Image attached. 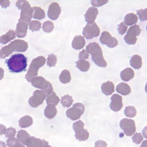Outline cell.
Returning <instances> with one entry per match:
<instances>
[{
	"mask_svg": "<svg viewBox=\"0 0 147 147\" xmlns=\"http://www.w3.org/2000/svg\"><path fill=\"white\" fill-rule=\"evenodd\" d=\"M116 90L118 93L124 96L128 95L131 92L130 86L125 82H121L117 85Z\"/></svg>",
	"mask_w": 147,
	"mask_h": 147,
	"instance_id": "cell-21",
	"label": "cell"
},
{
	"mask_svg": "<svg viewBox=\"0 0 147 147\" xmlns=\"http://www.w3.org/2000/svg\"><path fill=\"white\" fill-rule=\"evenodd\" d=\"M76 66L81 71L86 72L89 70L90 67V63L85 60H78L76 62Z\"/></svg>",
	"mask_w": 147,
	"mask_h": 147,
	"instance_id": "cell-28",
	"label": "cell"
},
{
	"mask_svg": "<svg viewBox=\"0 0 147 147\" xmlns=\"http://www.w3.org/2000/svg\"><path fill=\"white\" fill-rule=\"evenodd\" d=\"M46 61V59L43 56L38 57L33 59L26 76L27 81L30 82L32 78L38 76L39 68L45 64Z\"/></svg>",
	"mask_w": 147,
	"mask_h": 147,
	"instance_id": "cell-4",
	"label": "cell"
},
{
	"mask_svg": "<svg viewBox=\"0 0 147 147\" xmlns=\"http://www.w3.org/2000/svg\"><path fill=\"white\" fill-rule=\"evenodd\" d=\"M28 48V43L24 40H16L12 41L8 45L3 47L0 51V57L5 58L13 52H24L27 51Z\"/></svg>",
	"mask_w": 147,
	"mask_h": 147,
	"instance_id": "cell-2",
	"label": "cell"
},
{
	"mask_svg": "<svg viewBox=\"0 0 147 147\" xmlns=\"http://www.w3.org/2000/svg\"><path fill=\"white\" fill-rule=\"evenodd\" d=\"M0 147H6V143L4 142L0 141Z\"/></svg>",
	"mask_w": 147,
	"mask_h": 147,
	"instance_id": "cell-50",
	"label": "cell"
},
{
	"mask_svg": "<svg viewBox=\"0 0 147 147\" xmlns=\"http://www.w3.org/2000/svg\"><path fill=\"white\" fill-rule=\"evenodd\" d=\"M47 147H52L51 146L48 145Z\"/></svg>",
	"mask_w": 147,
	"mask_h": 147,
	"instance_id": "cell-52",
	"label": "cell"
},
{
	"mask_svg": "<svg viewBox=\"0 0 147 147\" xmlns=\"http://www.w3.org/2000/svg\"><path fill=\"white\" fill-rule=\"evenodd\" d=\"M138 18L137 15L131 13L127 14L125 16V23L128 26H132L138 22Z\"/></svg>",
	"mask_w": 147,
	"mask_h": 147,
	"instance_id": "cell-26",
	"label": "cell"
},
{
	"mask_svg": "<svg viewBox=\"0 0 147 147\" xmlns=\"http://www.w3.org/2000/svg\"><path fill=\"white\" fill-rule=\"evenodd\" d=\"M100 30L95 22L92 24L87 23L84 28L82 34L87 39H91L98 36Z\"/></svg>",
	"mask_w": 147,
	"mask_h": 147,
	"instance_id": "cell-8",
	"label": "cell"
},
{
	"mask_svg": "<svg viewBox=\"0 0 147 147\" xmlns=\"http://www.w3.org/2000/svg\"><path fill=\"white\" fill-rule=\"evenodd\" d=\"M135 73L133 69L130 67H127L122 71L120 77L122 80L125 82H128L134 77Z\"/></svg>",
	"mask_w": 147,
	"mask_h": 147,
	"instance_id": "cell-20",
	"label": "cell"
},
{
	"mask_svg": "<svg viewBox=\"0 0 147 147\" xmlns=\"http://www.w3.org/2000/svg\"><path fill=\"white\" fill-rule=\"evenodd\" d=\"M16 133H17V131L16 129L12 127H10L6 129L5 135L6 138H11L15 137Z\"/></svg>",
	"mask_w": 147,
	"mask_h": 147,
	"instance_id": "cell-41",
	"label": "cell"
},
{
	"mask_svg": "<svg viewBox=\"0 0 147 147\" xmlns=\"http://www.w3.org/2000/svg\"><path fill=\"white\" fill-rule=\"evenodd\" d=\"M98 14V10L96 7H90L84 15L86 21L88 24H92L94 22Z\"/></svg>",
	"mask_w": 147,
	"mask_h": 147,
	"instance_id": "cell-15",
	"label": "cell"
},
{
	"mask_svg": "<svg viewBox=\"0 0 147 147\" xmlns=\"http://www.w3.org/2000/svg\"><path fill=\"white\" fill-rule=\"evenodd\" d=\"M61 13V8L58 3L54 2L49 6L48 15L52 20H55L59 17Z\"/></svg>",
	"mask_w": 147,
	"mask_h": 147,
	"instance_id": "cell-13",
	"label": "cell"
},
{
	"mask_svg": "<svg viewBox=\"0 0 147 147\" xmlns=\"http://www.w3.org/2000/svg\"><path fill=\"white\" fill-rule=\"evenodd\" d=\"M125 115L129 118H133L135 117L137 114V111L133 106L127 107L124 111Z\"/></svg>",
	"mask_w": 147,
	"mask_h": 147,
	"instance_id": "cell-35",
	"label": "cell"
},
{
	"mask_svg": "<svg viewBox=\"0 0 147 147\" xmlns=\"http://www.w3.org/2000/svg\"><path fill=\"white\" fill-rule=\"evenodd\" d=\"M133 142L136 144H140V142L143 140L144 138L141 133H136L132 138Z\"/></svg>",
	"mask_w": 147,
	"mask_h": 147,
	"instance_id": "cell-40",
	"label": "cell"
},
{
	"mask_svg": "<svg viewBox=\"0 0 147 147\" xmlns=\"http://www.w3.org/2000/svg\"><path fill=\"white\" fill-rule=\"evenodd\" d=\"M120 126L127 136H132L136 132V123L133 120L127 118L123 119L120 122Z\"/></svg>",
	"mask_w": 147,
	"mask_h": 147,
	"instance_id": "cell-9",
	"label": "cell"
},
{
	"mask_svg": "<svg viewBox=\"0 0 147 147\" xmlns=\"http://www.w3.org/2000/svg\"><path fill=\"white\" fill-rule=\"evenodd\" d=\"M15 147H25V146L23 145L22 144L18 142V143H17V144L16 145V146H15Z\"/></svg>",
	"mask_w": 147,
	"mask_h": 147,
	"instance_id": "cell-51",
	"label": "cell"
},
{
	"mask_svg": "<svg viewBox=\"0 0 147 147\" xmlns=\"http://www.w3.org/2000/svg\"><path fill=\"white\" fill-rule=\"evenodd\" d=\"M92 61L96 65L101 67H105L107 66L106 61L104 59L103 52H98L91 55Z\"/></svg>",
	"mask_w": 147,
	"mask_h": 147,
	"instance_id": "cell-17",
	"label": "cell"
},
{
	"mask_svg": "<svg viewBox=\"0 0 147 147\" xmlns=\"http://www.w3.org/2000/svg\"><path fill=\"white\" fill-rule=\"evenodd\" d=\"M4 71L1 68H0V80L4 77Z\"/></svg>",
	"mask_w": 147,
	"mask_h": 147,
	"instance_id": "cell-48",
	"label": "cell"
},
{
	"mask_svg": "<svg viewBox=\"0 0 147 147\" xmlns=\"http://www.w3.org/2000/svg\"><path fill=\"white\" fill-rule=\"evenodd\" d=\"M86 49L88 54L91 55L98 52H103L101 47L98 43L96 42L91 43L88 44L86 47Z\"/></svg>",
	"mask_w": 147,
	"mask_h": 147,
	"instance_id": "cell-25",
	"label": "cell"
},
{
	"mask_svg": "<svg viewBox=\"0 0 147 147\" xmlns=\"http://www.w3.org/2000/svg\"><path fill=\"white\" fill-rule=\"evenodd\" d=\"M85 40L84 37L81 35L76 36L72 41V46L76 50H80L85 45Z\"/></svg>",
	"mask_w": 147,
	"mask_h": 147,
	"instance_id": "cell-19",
	"label": "cell"
},
{
	"mask_svg": "<svg viewBox=\"0 0 147 147\" xmlns=\"http://www.w3.org/2000/svg\"><path fill=\"white\" fill-rule=\"evenodd\" d=\"M130 65L135 69H139L142 66V59L140 55H133L130 61Z\"/></svg>",
	"mask_w": 147,
	"mask_h": 147,
	"instance_id": "cell-23",
	"label": "cell"
},
{
	"mask_svg": "<svg viewBox=\"0 0 147 147\" xmlns=\"http://www.w3.org/2000/svg\"><path fill=\"white\" fill-rule=\"evenodd\" d=\"M59 80L63 84H67L70 82L71 77L69 71L65 69L62 71L59 76Z\"/></svg>",
	"mask_w": 147,
	"mask_h": 147,
	"instance_id": "cell-32",
	"label": "cell"
},
{
	"mask_svg": "<svg viewBox=\"0 0 147 147\" xmlns=\"http://www.w3.org/2000/svg\"><path fill=\"white\" fill-rule=\"evenodd\" d=\"M41 24L38 20H32L29 23V29L33 31L39 30L41 28Z\"/></svg>",
	"mask_w": 147,
	"mask_h": 147,
	"instance_id": "cell-36",
	"label": "cell"
},
{
	"mask_svg": "<svg viewBox=\"0 0 147 147\" xmlns=\"http://www.w3.org/2000/svg\"><path fill=\"white\" fill-rule=\"evenodd\" d=\"M110 107L114 112H118L122 108L123 103L122 97L118 94H114L111 97Z\"/></svg>",
	"mask_w": 147,
	"mask_h": 147,
	"instance_id": "cell-12",
	"label": "cell"
},
{
	"mask_svg": "<svg viewBox=\"0 0 147 147\" xmlns=\"http://www.w3.org/2000/svg\"><path fill=\"white\" fill-rule=\"evenodd\" d=\"M57 113V110L55 106L53 105L49 104L45 108L44 111V114L45 117L49 119L55 117Z\"/></svg>",
	"mask_w": 147,
	"mask_h": 147,
	"instance_id": "cell-22",
	"label": "cell"
},
{
	"mask_svg": "<svg viewBox=\"0 0 147 147\" xmlns=\"http://www.w3.org/2000/svg\"><path fill=\"white\" fill-rule=\"evenodd\" d=\"M141 29L139 25H134L131 26L128 29L127 35L133 37H137L139 36L141 32Z\"/></svg>",
	"mask_w": 147,
	"mask_h": 147,
	"instance_id": "cell-30",
	"label": "cell"
},
{
	"mask_svg": "<svg viewBox=\"0 0 147 147\" xmlns=\"http://www.w3.org/2000/svg\"><path fill=\"white\" fill-rule=\"evenodd\" d=\"M140 147H147V140L144 141Z\"/></svg>",
	"mask_w": 147,
	"mask_h": 147,
	"instance_id": "cell-49",
	"label": "cell"
},
{
	"mask_svg": "<svg viewBox=\"0 0 147 147\" xmlns=\"http://www.w3.org/2000/svg\"><path fill=\"white\" fill-rule=\"evenodd\" d=\"M109 1H91V3L94 7H100L108 3Z\"/></svg>",
	"mask_w": 147,
	"mask_h": 147,
	"instance_id": "cell-44",
	"label": "cell"
},
{
	"mask_svg": "<svg viewBox=\"0 0 147 147\" xmlns=\"http://www.w3.org/2000/svg\"><path fill=\"white\" fill-rule=\"evenodd\" d=\"M16 32L14 30H10L6 34L2 36L0 38L1 43L3 44H6L11 40H13L16 37Z\"/></svg>",
	"mask_w": 147,
	"mask_h": 147,
	"instance_id": "cell-27",
	"label": "cell"
},
{
	"mask_svg": "<svg viewBox=\"0 0 147 147\" xmlns=\"http://www.w3.org/2000/svg\"><path fill=\"white\" fill-rule=\"evenodd\" d=\"M7 145L9 147H15L17 143L19 142V140L17 138H9L7 140Z\"/></svg>",
	"mask_w": 147,
	"mask_h": 147,
	"instance_id": "cell-43",
	"label": "cell"
},
{
	"mask_svg": "<svg viewBox=\"0 0 147 147\" xmlns=\"http://www.w3.org/2000/svg\"><path fill=\"white\" fill-rule=\"evenodd\" d=\"M46 95L43 91L37 90L33 92V95L29 100V103L32 107L36 108L43 103Z\"/></svg>",
	"mask_w": 147,
	"mask_h": 147,
	"instance_id": "cell-10",
	"label": "cell"
},
{
	"mask_svg": "<svg viewBox=\"0 0 147 147\" xmlns=\"http://www.w3.org/2000/svg\"><path fill=\"white\" fill-rule=\"evenodd\" d=\"M100 40L102 44L106 45L109 48L115 47L118 44V41L116 38L112 37L111 34L107 31L102 32Z\"/></svg>",
	"mask_w": 147,
	"mask_h": 147,
	"instance_id": "cell-11",
	"label": "cell"
},
{
	"mask_svg": "<svg viewBox=\"0 0 147 147\" xmlns=\"http://www.w3.org/2000/svg\"><path fill=\"white\" fill-rule=\"evenodd\" d=\"M137 14L139 15V19L141 21H144L147 20V8L137 10Z\"/></svg>",
	"mask_w": 147,
	"mask_h": 147,
	"instance_id": "cell-39",
	"label": "cell"
},
{
	"mask_svg": "<svg viewBox=\"0 0 147 147\" xmlns=\"http://www.w3.org/2000/svg\"><path fill=\"white\" fill-rule=\"evenodd\" d=\"M59 98L54 91L50 95L47 96L46 102L48 105L52 104L56 106L59 103Z\"/></svg>",
	"mask_w": 147,
	"mask_h": 147,
	"instance_id": "cell-31",
	"label": "cell"
},
{
	"mask_svg": "<svg viewBox=\"0 0 147 147\" xmlns=\"http://www.w3.org/2000/svg\"><path fill=\"white\" fill-rule=\"evenodd\" d=\"M128 26L126 25L125 22H122L118 25V31L120 34L123 35L127 32Z\"/></svg>",
	"mask_w": 147,
	"mask_h": 147,
	"instance_id": "cell-42",
	"label": "cell"
},
{
	"mask_svg": "<svg viewBox=\"0 0 147 147\" xmlns=\"http://www.w3.org/2000/svg\"><path fill=\"white\" fill-rule=\"evenodd\" d=\"M30 82L34 87L41 89L45 93L47 96L53 92V88L52 84L41 76L34 77Z\"/></svg>",
	"mask_w": 147,
	"mask_h": 147,
	"instance_id": "cell-5",
	"label": "cell"
},
{
	"mask_svg": "<svg viewBox=\"0 0 147 147\" xmlns=\"http://www.w3.org/2000/svg\"><path fill=\"white\" fill-rule=\"evenodd\" d=\"M28 24L24 22L20 21L17 24L16 34L17 37L23 38L26 36L28 28Z\"/></svg>",
	"mask_w": 147,
	"mask_h": 147,
	"instance_id": "cell-16",
	"label": "cell"
},
{
	"mask_svg": "<svg viewBox=\"0 0 147 147\" xmlns=\"http://www.w3.org/2000/svg\"><path fill=\"white\" fill-rule=\"evenodd\" d=\"M57 63V56L54 54L49 55L47 64L50 67L55 66Z\"/></svg>",
	"mask_w": 147,
	"mask_h": 147,
	"instance_id": "cell-38",
	"label": "cell"
},
{
	"mask_svg": "<svg viewBox=\"0 0 147 147\" xmlns=\"http://www.w3.org/2000/svg\"><path fill=\"white\" fill-rule=\"evenodd\" d=\"M107 144L105 142L98 140L95 143V147H107Z\"/></svg>",
	"mask_w": 147,
	"mask_h": 147,
	"instance_id": "cell-46",
	"label": "cell"
},
{
	"mask_svg": "<svg viewBox=\"0 0 147 147\" xmlns=\"http://www.w3.org/2000/svg\"><path fill=\"white\" fill-rule=\"evenodd\" d=\"M101 89L104 94L107 96L111 95L115 91V86L112 82L108 81L102 84Z\"/></svg>",
	"mask_w": 147,
	"mask_h": 147,
	"instance_id": "cell-18",
	"label": "cell"
},
{
	"mask_svg": "<svg viewBox=\"0 0 147 147\" xmlns=\"http://www.w3.org/2000/svg\"><path fill=\"white\" fill-rule=\"evenodd\" d=\"M74 100L72 97L69 95H66L62 97L61 99V103L64 107L68 108L70 107L73 104Z\"/></svg>",
	"mask_w": 147,
	"mask_h": 147,
	"instance_id": "cell-34",
	"label": "cell"
},
{
	"mask_svg": "<svg viewBox=\"0 0 147 147\" xmlns=\"http://www.w3.org/2000/svg\"><path fill=\"white\" fill-rule=\"evenodd\" d=\"M27 58L22 54H17L12 55L6 63L10 71L20 73L26 71L27 66Z\"/></svg>",
	"mask_w": 147,
	"mask_h": 147,
	"instance_id": "cell-1",
	"label": "cell"
},
{
	"mask_svg": "<svg viewBox=\"0 0 147 147\" xmlns=\"http://www.w3.org/2000/svg\"><path fill=\"white\" fill-rule=\"evenodd\" d=\"M6 130V127L4 125L0 124V135L5 134Z\"/></svg>",
	"mask_w": 147,
	"mask_h": 147,
	"instance_id": "cell-47",
	"label": "cell"
},
{
	"mask_svg": "<svg viewBox=\"0 0 147 147\" xmlns=\"http://www.w3.org/2000/svg\"><path fill=\"white\" fill-rule=\"evenodd\" d=\"M26 145L28 147H47L49 145V142L45 140L30 136L26 141Z\"/></svg>",
	"mask_w": 147,
	"mask_h": 147,
	"instance_id": "cell-14",
	"label": "cell"
},
{
	"mask_svg": "<svg viewBox=\"0 0 147 147\" xmlns=\"http://www.w3.org/2000/svg\"><path fill=\"white\" fill-rule=\"evenodd\" d=\"M20 127L21 128H26L30 127L33 123L32 117L26 115L21 117L18 121Z\"/></svg>",
	"mask_w": 147,
	"mask_h": 147,
	"instance_id": "cell-24",
	"label": "cell"
},
{
	"mask_svg": "<svg viewBox=\"0 0 147 147\" xmlns=\"http://www.w3.org/2000/svg\"><path fill=\"white\" fill-rule=\"evenodd\" d=\"M16 6L21 10L20 18L18 20V21L24 22L29 24L32 18L33 10L29 2L26 1H17Z\"/></svg>",
	"mask_w": 147,
	"mask_h": 147,
	"instance_id": "cell-3",
	"label": "cell"
},
{
	"mask_svg": "<svg viewBox=\"0 0 147 147\" xmlns=\"http://www.w3.org/2000/svg\"><path fill=\"white\" fill-rule=\"evenodd\" d=\"M85 107L82 103H77L74 105L73 107L68 109L66 112V116L72 121L79 119L84 113Z\"/></svg>",
	"mask_w": 147,
	"mask_h": 147,
	"instance_id": "cell-6",
	"label": "cell"
},
{
	"mask_svg": "<svg viewBox=\"0 0 147 147\" xmlns=\"http://www.w3.org/2000/svg\"><path fill=\"white\" fill-rule=\"evenodd\" d=\"M32 8L33 10L32 17L34 19L41 20L45 17V12L41 7L35 6Z\"/></svg>",
	"mask_w": 147,
	"mask_h": 147,
	"instance_id": "cell-29",
	"label": "cell"
},
{
	"mask_svg": "<svg viewBox=\"0 0 147 147\" xmlns=\"http://www.w3.org/2000/svg\"><path fill=\"white\" fill-rule=\"evenodd\" d=\"M78 55H79L78 57L81 60L88 59V58L90 57L89 54L85 49H83L82 51L79 52Z\"/></svg>",
	"mask_w": 147,
	"mask_h": 147,
	"instance_id": "cell-45",
	"label": "cell"
},
{
	"mask_svg": "<svg viewBox=\"0 0 147 147\" xmlns=\"http://www.w3.org/2000/svg\"><path fill=\"white\" fill-rule=\"evenodd\" d=\"M84 124L81 120L78 121L73 124V129L75 131V137L79 141H85L89 138L90 134L84 128Z\"/></svg>",
	"mask_w": 147,
	"mask_h": 147,
	"instance_id": "cell-7",
	"label": "cell"
},
{
	"mask_svg": "<svg viewBox=\"0 0 147 147\" xmlns=\"http://www.w3.org/2000/svg\"><path fill=\"white\" fill-rule=\"evenodd\" d=\"M30 137V135L26 131L23 129L18 131L17 136V139L19 142H21L24 145H26V141Z\"/></svg>",
	"mask_w": 147,
	"mask_h": 147,
	"instance_id": "cell-33",
	"label": "cell"
},
{
	"mask_svg": "<svg viewBox=\"0 0 147 147\" xmlns=\"http://www.w3.org/2000/svg\"><path fill=\"white\" fill-rule=\"evenodd\" d=\"M54 28V23L50 21H47L43 24V29L45 32L49 33L52 32Z\"/></svg>",
	"mask_w": 147,
	"mask_h": 147,
	"instance_id": "cell-37",
	"label": "cell"
}]
</instances>
